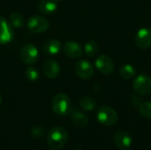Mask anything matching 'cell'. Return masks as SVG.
I'll return each instance as SVG.
<instances>
[{
    "mask_svg": "<svg viewBox=\"0 0 151 150\" xmlns=\"http://www.w3.org/2000/svg\"><path fill=\"white\" fill-rule=\"evenodd\" d=\"M68 141L66 130L61 126H55L50 129L48 134V145L52 150L61 149Z\"/></svg>",
    "mask_w": 151,
    "mask_h": 150,
    "instance_id": "obj_1",
    "label": "cell"
},
{
    "mask_svg": "<svg viewBox=\"0 0 151 150\" xmlns=\"http://www.w3.org/2000/svg\"><path fill=\"white\" fill-rule=\"evenodd\" d=\"M52 110L59 116H65L72 111V104L69 97L64 94H57L52 100Z\"/></svg>",
    "mask_w": 151,
    "mask_h": 150,
    "instance_id": "obj_2",
    "label": "cell"
},
{
    "mask_svg": "<svg viewBox=\"0 0 151 150\" xmlns=\"http://www.w3.org/2000/svg\"><path fill=\"white\" fill-rule=\"evenodd\" d=\"M96 118L98 122L104 126H113L117 123L119 116L114 109L109 106H102L96 112Z\"/></svg>",
    "mask_w": 151,
    "mask_h": 150,
    "instance_id": "obj_3",
    "label": "cell"
},
{
    "mask_svg": "<svg viewBox=\"0 0 151 150\" xmlns=\"http://www.w3.org/2000/svg\"><path fill=\"white\" fill-rule=\"evenodd\" d=\"M133 88L138 95H151V77L146 74L138 75L133 82Z\"/></svg>",
    "mask_w": 151,
    "mask_h": 150,
    "instance_id": "obj_4",
    "label": "cell"
},
{
    "mask_svg": "<svg viewBox=\"0 0 151 150\" xmlns=\"http://www.w3.org/2000/svg\"><path fill=\"white\" fill-rule=\"evenodd\" d=\"M50 27L49 20L40 15L32 16L27 21L28 30L34 34H41L48 30Z\"/></svg>",
    "mask_w": 151,
    "mask_h": 150,
    "instance_id": "obj_5",
    "label": "cell"
},
{
    "mask_svg": "<svg viewBox=\"0 0 151 150\" xmlns=\"http://www.w3.org/2000/svg\"><path fill=\"white\" fill-rule=\"evenodd\" d=\"M39 56V52L37 48L33 43H26L24 44L19 51V57L23 63L26 65L34 64Z\"/></svg>",
    "mask_w": 151,
    "mask_h": 150,
    "instance_id": "obj_6",
    "label": "cell"
},
{
    "mask_svg": "<svg viewBox=\"0 0 151 150\" xmlns=\"http://www.w3.org/2000/svg\"><path fill=\"white\" fill-rule=\"evenodd\" d=\"M75 72L82 80H89L94 75V66L88 60H80L75 65Z\"/></svg>",
    "mask_w": 151,
    "mask_h": 150,
    "instance_id": "obj_7",
    "label": "cell"
},
{
    "mask_svg": "<svg viewBox=\"0 0 151 150\" xmlns=\"http://www.w3.org/2000/svg\"><path fill=\"white\" fill-rule=\"evenodd\" d=\"M135 44L141 50L149 49L151 46V29L149 27H142L135 35Z\"/></svg>",
    "mask_w": 151,
    "mask_h": 150,
    "instance_id": "obj_8",
    "label": "cell"
},
{
    "mask_svg": "<svg viewBox=\"0 0 151 150\" xmlns=\"http://www.w3.org/2000/svg\"><path fill=\"white\" fill-rule=\"evenodd\" d=\"M95 65L96 69L103 74H111L114 71V63L112 59L106 55L99 56L96 59Z\"/></svg>",
    "mask_w": 151,
    "mask_h": 150,
    "instance_id": "obj_9",
    "label": "cell"
},
{
    "mask_svg": "<svg viewBox=\"0 0 151 150\" xmlns=\"http://www.w3.org/2000/svg\"><path fill=\"white\" fill-rule=\"evenodd\" d=\"M13 30L10 23L0 17V44H7L12 41Z\"/></svg>",
    "mask_w": 151,
    "mask_h": 150,
    "instance_id": "obj_10",
    "label": "cell"
},
{
    "mask_svg": "<svg viewBox=\"0 0 151 150\" xmlns=\"http://www.w3.org/2000/svg\"><path fill=\"white\" fill-rule=\"evenodd\" d=\"M113 141H114L115 144L117 145V147L119 149H128L132 144L131 135L127 132L122 131V130H119L114 133Z\"/></svg>",
    "mask_w": 151,
    "mask_h": 150,
    "instance_id": "obj_11",
    "label": "cell"
},
{
    "mask_svg": "<svg viewBox=\"0 0 151 150\" xmlns=\"http://www.w3.org/2000/svg\"><path fill=\"white\" fill-rule=\"evenodd\" d=\"M42 72L47 78L55 79L60 72V66L57 61L48 59L42 65Z\"/></svg>",
    "mask_w": 151,
    "mask_h": 150,
    "instance_id": "obj_12",
    "label": "cell"
},
{
    "mask_svg": "<svg viewBox=\"0 0 151 150\" xmlns=\"http://www.w3.org/2000/svg\"><path fill=\"white\" fill-rule=\"evenodd\" d=\"M64 52L71 58H78L82 55V49L79 42L74 41L66 42L64 45Z\"/></svg>",
    "mask_w": 151,
    "mask_h": 150,
    "instance_id": "obj_13",
    "label": "cell"
},
{
    "mask_svg": "<svg viewBox=\"0 0 151 150\" xmlns=\"http://www.w3.org/2000/svg\"><path fill=\"white\" fill-rule=\"evenodd\" d=\"M58 9V2L56 0H42L37 5L39 12L46 15L54 13Z\"/></svg>",
    "mask_w": 151,
    "mask_h": 150,
    "instance_id": "obj_14",
    "label": "cell"
},
{
    "mask_svg": "<svg viewBox=\"0 0 151 150\" xmlns=\"http://www.w3.org/2000/svg\"><path fill=\"white\" fill-rule=\"evenodd\" d=\"M43 52L50 56H54L58 54L62 50V44L58 40L56 39H50L45 42V43L42 46Z\"/></svg>",
    "mask_w": 151,
    "mask_h": 150,
    "instance_id": "obj_15",
    "label": "cell"
},
{
    "mask_svg": "<svg viewBox=\"0 0 151 150\" xmlns=\"http://www.w3.org/2000/svg\"><path fill=\"white\" fill-rule=\"evenodd\" d=\"M70 113H71V119L77 127L83 128L88 125V122H89L88 118L83 112L74 109V110H72Z\"/></svg>",
    "mask_w": 151,
    "mask_h": 150,
    "instance_id": "obj_16",
    "label": "cell"
},
{
    "mask_svg": "<svg viewBox=\"0 0 151 150\" xmlns=\"http://www.w3.org/2000/svg\"><path fill=\"white\" fill-rule=\"evenodd\" d=\"M119 74L123 79L130 80L136 75V69L134 65L130 64H126L123 66H121L119 70Z\"/></svg>",
    "mask_w": 151,
    "mask_h": 150,
    "instance_id": "obj_17",
    "label": "cell"
},
{
    "mask_svg": "<svg viewBox=\"0 0 151 150\" xmlns=\"http://www.w3.org/2000/svg\"><path fill=\"white\" fill-rule=\"evenodd\" d=\"M80 106L87 111H94L96 107V102L94 98L90 96H83L80 99L79 101Z\"/></svg>",
    "mask_w": 151,
    "mask_h": 150,
    "instance_id": "obj_18",
    "label": "cell"
},
{
    "mask_svg": "<svg viewBox=\"0 0 151 150\" xmlns=\"http://www.w3.org/2000/svg\"><path fill=\"white\" fill-rule=\"evenodd\" d=\"M10 24L12 25V27H17V28H19L21 27L24 26V23H25V20H24V18L22 17L21 14L18 13V12H13L10 15Z\"/></svg>",
    "mask_w": 151,
    "mask_h": 150,
    "instance_id": "obj_19",
    "label": "cell"
},
{
    "mask_svg": "<svg viewBox=\"0 0 151 150\" xmlns=\"http://www.w3.org/2000/svg\"><path fill=\"white\" fill-rule=\"evenodd\" d=\"M141 116L146 119H151V102H143L139 106Z\"/></svg>",
    "mask_w": 151,
    "mask_h": 150,
    "instance_id": "obj_20",
    "label": "cell"
},
{
    "mask_svg": "<svg viewBox=\"0 0 151 150\" xmlns=\"http://www.w3.org/2000/svg\"><path fill=\"white\" fill-rule=\"evenodd\" d=\"M84 50L88 57H94L98 51V45L95 41H88L84 46Z\"/></svg>",
    "mask_w": 151,
    "mask_h": 150,
    "instance_id": "obj_21",
    "label": "cell"
},
{
    "mask_svg": "<svg viewBox=\"0 0 151 150\" xmlns=\"http://www.w3.org/2000/svg\"><path fill=\"white\" fill-rule=\"evenodd\" d=\"M26 77L28 80L35 81L39 78V72L33 66H28L26 69Z\"/></svg>",
    "mask_w": 151,
    "mask_h": 150,
    "instance_id": "obj_22",
    "label": "cell"
},
{
    "mask_svg": "<svg viewBox=\"0 0 151 150\" xmlns=\"http://www.w3.org/2000/svg\"><path fill=\"white\" fill-rule=\"evenodd\" d=\"M31 134L34 138L39 139L44 135V128L41 126H35L31 130Z\"/></svg>",
    "mask_w": 151,
    "mask_h": 150,
    "instance_id": "obj_23",
    "label": "cell"
},
{
    "mask_svg": "<svg viewBox=\"0 0 151 150\" xmlns=\"http://www.w3.org/2000/svg\"><path fill=\"white\" fill-rule=\"evenodd\" d=\"M1 103H2V96L0 95V106H1Z\"/></svg>",
    "mask_w": 151,
    "mask_h": 150,
    "instance_id": "obj_24",
    "label": "cell"
},
{
    "mask_svg": "<svg viewBox=\"0 0 151 150\" xmlns=\"http://www.w3.org/2000/svg\"><path fill=\"white\" fill-rule=\"evenodd\" d=\"M57 2H59V1H62V0H56Z\"/></svg>",
    "mask_w": 151,
    "mask_h": 150,
    "instance_id": "obj_25",
    "label": "cell"
}]
</instances>
